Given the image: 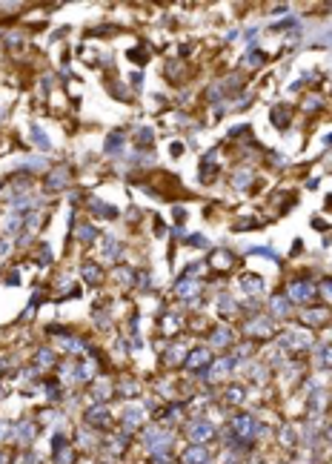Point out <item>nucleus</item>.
Returning <instances> with one entry per match:
<instances>
[{"mask_svg": "<svg viewBox=\"0 0 332 464\" xmlns=\"http://www.w3.org/2000/svg\"><path fill=\"white\" fill-rule=\"evenodd\" d=\"M143 419H146V410H143V407H138V404H126V407L121 410V424L126 430L140 427V424H143Z\"/></svg>", "mask_w": 332, "mask_h": 464, "instance_id": "obj_7", "label": "nucleus"}, {"mask_svg": "<svg viewBox=\"0 0 332 464\" xmlns=\"http://www.w3.org/2000/svg\"><path fill=\"white\" fill-rule=\"evenodd\" d=\"M229 427H232L235 438H241L244 444H249L252 438H258L263 433V427L258 424V419H255V416H246V413H238L235 419L229 421Z\"/></svg>", "mask_w": 332, "mask_h": 464, "instance_id": "obj_2", "label": "nucleus"}, {"mask_svg": "<svg viewBox=\"0 0 332 464\" xmlns=\"http://www.w3.org/2000/svg\"><path fill=\"white\" fill-rule=\"evenodd\" d=\"M209 341H212V347H215V350H220V347H227V344L235 341V332L229 330V327H215L212 335H209Z\"/></svg>", "mask_w": 332, "mask_h": 464, "instance_id": "obj_13", "label": "nucleus"}, {"mask_svg": "<svg viewBox=\"0 0 332 464\" xmlns=\"http://www.w3.org/2000/svg\"><path fill=\"white\" fill-rule=\"evenodd\" d=\"M246 332H249V335H258V338H269L272 335V321L269 318H252V321H249V327H246Z\"/></svg>", "mask_w": 332, "mask_h": 464, "instance_id": "obj_11", "label": "nucleus"}, {"mask_svg": "<svg viewBox=\"0 0 332 464\" xmlns=\"http://www.w3.org/2000/svg\"><path fill=\"white\" fill-rule=\"evenodd\" d=\"M35 436H37V424H35V421L20 419V421H15V424H12V438H15L20 447L32 444V438H35Z\"/></svg>", "mask_w": 332, "mask_h": 464, "instance_id": "obj_5", "label": "nucleus"}, {"mask_svg": "<svg viewBox=\"0 0 332 464\" xmlns=\"http://www.w3.org/2000/svg\"><path fill=\"white\" fill-rule=\"evenodd\" d=\"M209 450H206V444H189L184 450V455H181V464H209Z\"/></svg>", "mask_w": 332, "mask_h": 464, "instance_id": "obj_8", "label": "nucleus"}, {"mask_svg": "<svg viewBox=\"0 0 332 464\" xmlns=\"http://www.w3.org/2000/svg\"><path fill=\"white\" fill-rule=\"evenodd\" d=\"M175 289H178V295H181V298H195V295H198V289H201V284H198V278H189V272H186V275L178 281Z\"/></svg>", "mask_w": 332, "mask_h": 464, "instance_id": "obj_12", "label": "nucleus"}, {"mask_svg": "<svg viewBox=\"0 0 332 464\" xmlns=\"http://www.w3.org/2000/svg\"><path fill=\"white\" fill-rule=\"evenodd\" d=\"M138 146L140 149H143V146H152V129H149V126L138 132Z\"/></svg>", "mask_w": 332, "mask_h": 464, "instance_id": "obj_38", "label": "nucleus"}, {"mask_svg": "<svg viewBox=\"0 0 332 464\" xmlns=\"http://www.w3.org/2000/svg\"><path fill=\"white\" fill-rule=\"evenodd\" d=\"M29 132H32V138H35V143H37V149H52V141H49V135L43 132V126L40 124H32L29 126Z\"/></svg>", "mask_w": 332, "mask_h": 464, "instance_id": "obj_17", "label": "nucleus"}, {"mask_svg": "<svg viewBox=\"0 0 332 464\" xmlns=\"http://www.w3.org/2000/svg\"><path fill=\"white\" fill-rule=\"evenodd\" d=\"M241 286H244L246 295H261L263 293V278L261 275H244Z\"/></svg>", "mask_w": 332, "mask_h": 464, "instance_id": "obj_16", "label": "nucleus"}, {"mask_svg": "<svg viewBox=\"0 0 332 464\" xmlns=\"http://www.w3.org/2000/svg\"><path fill=\"white\" fill-rule=\"evenodd\" d=\"M92 212L97 215V218H115L118 215V209L109 204H103V201H92Z\"/></svg>", "mask_w": 332, "mask_h": 464, "instance_id": "obj_25", "label": "nucleus"}, {"mask_svg": "<svg viewBox=\"0 0 332 464\" xmlns=\"http://www.w3.org/2000/svg\"><path fill=\"white\" fill-rule=\"evenodd\" d=\"M289 106H275L272 109V126H278V129H287L289 126Z\"/></svg>", "mask_w": 332, "mask_h": 464, "instance_id": "obj_18", "label": "nucleus"}, {"mask_svg": "<svg viewBox=\"0 0 332 464\" xmlns=\"http://www.w3.org/2000/svg\"><path fill=\"white\" fill-rule=\"evenodd\" d=\"M289 301H295V304H309L315 298V286L306 281V278H295L292 284H289V295H287Z\"/></svg>", "mask_w": 332, "mask_h": 464, "instance_id": "obj_4", "label": "nucleus"}, {"mask_svg": "<svg viewBox=\"0 0 332 464\" xmlns=\"http://www.w3.org/2000/svg\"><path fill=\"white\" fill-rule=\"evenodd\" d=\"M184 241H186V244H192V247H209V241H206V238H201L198 232H192V235H186Z\"/></svg>", "mask_w": 332, "mask_h": 464, "instance_id": "obj_40", "label": "nucleus"}, {"mask_svg": "<svg viewBox=\"0 0 332 464\" xmlns=\"http://www.w3.org/2000/svg\"><path fill=\"white\" fill-rule=\"evenodd\" d=\"M106 155H118V152H123V135L121 132H112L109 138H106V146H103Z\"/></svg>", "mask_w": 332, "mask_h": 464, "instance_id": "obj_19", "label": "nucleus"}, {"mask_svg": "<svg viewBox=\"0 0 332 464\" xmlns=\"http://www.w3.org/2000/svg\"><path fill=\"white\" fill-rule=\"evenodd\" d=\"M244 63L246 66H263V63H266V54H263V49H249V54H246L244 57Z\"/></svg>", "mask_w": 332, "mask_h": 464, "instance_id": "obj_27", "label": "nucleus"}, {"mask_svg": "<svg viewBox=\"0 0 332 464\" xmlns=\"http://www.w3.org/2000/svg\"><path fill=\"white\" fill-rule=\"evenodd\" d=\"M281 344H284L287 350L301 353V350H309V347H312V338H309L304 330H287L284 335H281Z\"/></svg>", "mask_w": 332, "mask_h": 464, "instance_id": "obj_6", "label": "nucleus"}, {"mask_svg": "<svg viewBox=\"0 0 332 464\" xmlns=\"http://www.w3.org/2000/svg\"><path fill=\"white\" fill-rule=\"evenodd\" d=\"M63 344H66V353H72V356L75 353H83V347H86L80 338H72V335H63Z\"/></svg>", "mask_w": 332, "mask_h": 464, "instance_id": "obj_32", "label": "nucleus"}, {"mask_svg": "<svg viewBox=\"0 0 332 464\" xmlns=\"http://www.w3.org/2000/svg\"><path fill=\"white\" fill-rule=\"evenodd\" d=\"M129 57H132V61H146L149 54H140V49H132V52H129Z\"/></svg>", "mask_w": 332, "mask_h": 464, "instance_id": "obj_48", "label": "nucleus"}, {"mask_svg": "<svg viewBox=\"0 0 332 464\" xmlns=\"http://www.w3.org/2000/svg\"><path fill=\"white\" fill-rule=\"evenodd\" d=\"M215 436V424L206 419H192L186 424V438L192 441V444H206L209 438Z\"/></svg>", "mask_w": 332, "mask_h": 464, "instance_id": "obj_3", "label": "nucleus"}, {"mask_svg": "<svg viewBox=\"0 0 332 464\" xmlns=\"http://www.w3.org/2000/svg\"><path fill=\"white\" fill-rule=\"evenodd\" d=\"M326 318H329V313H326V310H304V313H301V321H306V324H321V321H326Z\"/></svg>", "mask_w": 332, "mask_h": 464, "instance_id": "obj_21", "label": "nucleus"}, {"mask_svg": "<svg viewBox=\"0 0 332 464\" xmlns=\"http://www.w3.org/2000/svg\"><path fill=\"white\" fill-rule=\"evenodd\" d=\"M37 264H40V267H46V264H52V250H49V247H40V252H37Z\"/></svg>", "mask_w": 332, "mask_h": 464, "instance_id": "obj_39", "label": "nucleus"}, {"mask_svg": "<svg viewBox=\"0 0 332 464\" xmlns=\"http://www.w3.org/2000/svg\"><path fill=\"white\" fill-rule=\"evenodd\" d=\"M218 269H229L232 264H235V258H232V252H227V250H220V252H215V261H212Z\"/></svg>", "mask_w": 332, "mask_h": 464, "instance_id": "obj_28", "label": "nucleus"}, {"mask_svg": "<svg viewBox=\"0 0 332 464\" xmlns=\"http://www.w3.org/2000/svg\"><path fill=\"white\" fill-rule=\"evenodd\" d=\"M66 181H69V169L61 166V169H54L46 178V187H49V192H61V189H66Z\"/></svg>", "mask_w": 332, "mask_h": 464, "instance_id": "obj_14", "label": "nucleus"}, {"mask_svg": "<svg viewBox=\"0 0 332 464\" xmlns=\"http://www.w3.org/2000/svg\"><path fill=\"white\" fill-rule=\"evenodd\" d=\"M249 252H252V255H263V258H269V261H281L278 252L269 250V247H249Z\"/></svg>", "mask_w": 332, "mask_h": 464, "instance_id": "obj_35", "label": "nucleus"}, {"mask_svg": "<svg viewBox=\"0 0 332 464\" xmlns=\"http://www.w3.org/2000/svg\"><path fill=\"white\" fill-rule=\"evenodd\" d=\"M52 458H54V464H75V447L66 444V447H61V450H54Z\"/></svg>", "mask_w": 332, "mask_h": 464, "instance_id": "obj_20", "label": "nucleus"}, {"mask_svg": "<svg viewBox=\"0 0 332 464\" xmlns=\"http://www.w3.org/2000/svg\"><path fill=\"white\" fill-rule=\"evenodd\" d=\"M18 464H37V455L35 453H20L18 455Z\"/></svg>", "mask_w": 332, "mask_h": 464, "instance_id": "obj_46", "label": "nucleus"}, {"mask_svg": "<svg viewBox=\"0 0 332 464\" xmlns=\"http://www.w3.org/2000/svg\"><path fill=\"white\" fill-rule=\"evenodd\" d=\"M103 252H106V258H112V261L121 258V244H118V238L106 235V241H103Z\"/></svg>", "mask_w": 332, "mask_h": 464, "instance_id": "obj_23", "label": "nucleus"}, {"mask_svg": "<svg viewBox=\"0 0 332 464\" xmlns=\"http://www.w3.org/2000/svg\"><path fill=\"white\" fill-rule=\"evenodd\" d=\"M178 324H181V321H178L175 315H169V318H163V332H175V330H178Z\"/></svg>", "mask_w": 332, "mask_h": 464, "instance_id": "obj_43", "label": "nucleus"}, {"mask_svg": "<svg viewBox=\"0 0 332 464\" xmlns=\"http://www.w3.org/2000/svg\"><path fill=\"white\" fill-rule=\"evenodd\" d=\"M315 361H318V367H332V347H318Z\"/></svg>", "mask_w": 332, "mask_h": 464, "instance_id": "obj_31", "label": "nucleus"}, {"mask_svg": "<svg viewBox=\"0 0 332 464\" xmlns=\"http://www.w3.org/2000/svg\"><path fill=\"white\" fill-rule=\"evenodd\" d=\"M249 181H252V172H238L235 178H232V187H235V189H244Z\"/></svg>", "mask_w": 332, "mask_h": 464, "instance_id": "obj_36", "label": "nucleus"}, {"mask_svg": "<svg viewBox=\"0 0 332 464\" xmlns=\"http://www.w3.org/2000/svg\"><path fill=\"white\" fill-rule=\"evenodd\" d=\"M86 424L89 427H97V430H106L112 424V416H109V410H106L103 404H97V407H89L86 410Z\"/></svg>", "mask_w": 332, "mask_h": 464, "instance_id": "obj_9", "label": "nucleus"}, {"mask_svg": "<svg viewBox=\"0 0 332 464\" xmlns=\"http://www.w3.org/2000/svg\"><path fill=\"white\" fill-rule=\"evenodd\" d=\"M118 390H121V393H126V395H135V393H138V384H135V381H123Z\"/></svg>", "mask_w": 332, "mask_h": 464, "instance_id": "obj_44", "label": "nucleus"}, {"mask_svg": "<svg viewBox=\"0 0 332 464\" xmlns=\"http://www.w3.org/2000/svg\"><path fill=\"white\" fill-rule=\"evenodd\" d=\"M318 43H332V29H326V32L318 35Z\"/></svg>", "mask_w": 332, "mask_h": 464, "instance_id": "obj_47", "label": "nucleus"}, {"mask_svg": "<svg viewBox=\"0 0 332 464\" xmlns=\"http://www.w3.org/2000/svg\"><path fill=\"white\" fill-rule=\"evenodd\" d=\"M75 235H78V241H83V244H89V241H95V226H89V223H78L75 226Z\"/></svg>", "mask_w": 332, "mask_h": 464, "instance_id": "obj_26", "label": "nucleus"}, {"mask_svg": "<svg viewBox=\"0 0 332 464\" xmlns=\"http://www.w3.org/2000/svg\"><path fill=\"white\" fill-rule=\"evenodd\" d=\"M269 313L275 315V318H287V315L292 313V307H289V298H287V295H272Z\"/></svg>", "mask_w": 332, "mask_h": 464, "instance_id": "obj_15", "label": "nucleus"}, {"mask_svg": "<svg viewBox=\"0 0 332 464\" xmlns=\"http://www.w3.org/2000/svg\"><path fill=\"white\" fill-rule=\"evenodd\" d=\"M140 444L146 447L152 455L166 453V450H169V444H172V433H169V430H163L160 424H152V427H146L143 433H140Z\"/></svg>", "mask_w": 332, "mask_h": 464, "instance_id": "obj_1", "label": "nucleus"}, {"mask_svg": "<svg viewBox=\"0 0 332 464\" xmlns=\"http://www.w3.org/2000/svg\"><path fill=\"white\" fill-rule=\"evenodd\" d=\"M3 433H6V421H0V441H3Z\"/></svg>", "mask_w": 332, "mask_h": 464, "instance_id": "obj_49", "label": "nucleus"}, {"mask_svg": "<svg viewBox=\"0 0 332 464\" xmlns=\"http://www.w3.org/2000/svg\"><path fill=\"white\" fill-rule=\"evenodd\" d=\"M186 370H203V367L212 364V353L206 347H195L192 353H186Z\"/></svg>", "mask_w": 332, "mask_h": 464, "instance_id": "obj_10", "label": "nucleus"}, {"mask_svg": "<svg viewBox=\"0 0 332 464\" xmlns=\"http://www.w3.org/2000/svg\"><path fill=\"white\" fill-rule=\"evenodd\" d=\"M3 229H6V235H15V232L20 229V212H12L9 221L3 223Z\"/></svg>", "mask_w": 332, "mask_h": 464, "instance_id": "obj_33", "label": "nucleus"}, {"mask_svg": "<svg viewBox=\"0 0 332 464\" xmlns=\"http://www.w3.org/2000/svg\"><path fill=\"white\" fill-rule=\"evenodd\" d=\"M6 461H9V458H6V455H3V453H0V464H6Z\"/></svg>", "mask_w": 332, "mask_h": 464, "instance_id": "obj_50", "label": "nucleus"}, {"mask_svg": "<svg viewBox=\"0 0 332 464\" xmlns=\"http://www.w3.org/2000/svg\"><path fill=\"white\" fill-rule=\"evenodd\" d=\"M83 278H86L89 284H100L103 272H100V267H97V264H86V267H83Z\"/></svg>", "mask_w": 332, "mask_h": 464, "instance_id": "obj_29", "label": "nucleus"}, {"mask_svg": "<svg viewBox=\"0 0 332 464\" xmlns=\"http://www.w3.org/2000/svg\"><path fill=\"white\" fill-rule=\"evenodd\" d=\"M249 378H252V381H266V367L263 364H249Z\"/></svg>", "mask_w": 332, "mask_h": 464, "instance_id": "obj_34", "label": "nucleus"}, {"mask_svg": "<svg viewBox=\"0 0 332 464\" xmlns=\"http://www.w3.org/2000/svg\"><path fill=\"white\" fill-rule=\"evenodd\" d=\"M227 401L229 404H241V401H244V390H241V387H229V390H227Z\"/></svg>", "mask_w": 332, "mask_h": 464, "instance_id": "obj_37", "label": "nucleus"}, {"mask_svg": "<svg viewBox=\"0 0 332 464\" xmlns=\"http://www.w3.org/2000/svg\"><path fill=\"white\" fill-rule=\"evenodd\" d=\"M92 393H95V401H106V398H109V393H112V384L106 381V378H100V381H95Z\"/></svg>", "mask_w": 332, "mask_h": 464, "instance_id": "obj_24", "label": "nucleus"}, {"mask_svg": "<svg viewBox=\"0 0 332 464\" xmlns=\"http://www.w3.org/2000/svg\"><path fill=\"white\" fill-rule=\"evenodd\" d=\"M321 295L326 301H332V278H323L321 281Z\"/></svg>", "mask_w": 332, "mask_h": 464, "instance_id": "obj_42", "label": "nucleus"}, {"mask_svg": "<svg viewBox=\"0 0 332 464\" xmlns=\"http://www.w3.org/2000/svg\"><path fill=\"white\" fill-rule=\"evenodd\" d=\"M181 358L186 361V350H184V347H169V353H163V361H166L169 367H172V364H178Z\"/></svg>", "mask_w": 332, "mask_h": 464, "instance_id": "obj_30", "label": "nucleus"}, {"mask_svg": "<svg viewBox=\"0 0 332 464\" xmlns=\"http://www.w3.org/2000/svg\"><path fill=\"white\" fill-rule=\"evenodd\" d=\"M35 364L43 367V370H49V367L54 364V353L49 347H40V350H37V356H35Z\"/></svg>", "mask_w": 332, "mask_h": 464, "instance_id": "obj_22", "label": "nucleus"}, {"mask_svg": "<svg viewBox=\"0 0 332 464\" xmlns=\"http://www.w3.org/2000/svg\"><path fill=\"white\" fill-rule=\"evenodd\" d=\"M232 310H238V307H232V298L220 295V313H232Z\"/></svg>", "mask_w": 332, "mask_h": 464, "instance_id": "obj_45", "label": "nucleus"}, {"mask_svg": "<svg viewBox=\"0 0 332 464\" xmlns=\"http://www.w3.org/2000/svg\"><path fill=\"white\" fill-rule=\"evenodd\" d=\"M46 398H49V401H58V398H61V387H58V384H46Z\"/></svg>", "mask_w": 332, "mask_h": 464, "instance_id": "obj_41", "label": "nucleus"}]
</instances>
